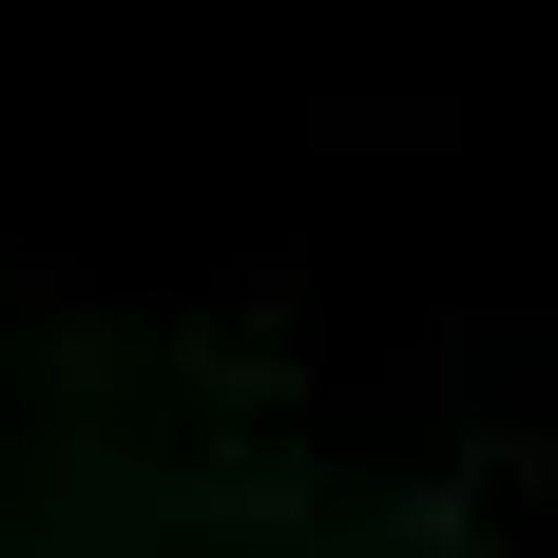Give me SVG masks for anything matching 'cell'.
Returning a JSON list of instances; mask_svg holds the SVG:
<instances>
[{
    "instance_id": "1",
    "label": "cell",
    "mask_w": 558,
    "mask_h": 558,
    "mask_svg": "<svg viewBox=\"0 0 558 558\" xmlns=\"http://www.w3.org/2000/svg\"><path fill=\"white\" fill-rule=\"evenodd\" d=\"M0 558H20V520H0Z\"/></svg>"
}]
</instances>
